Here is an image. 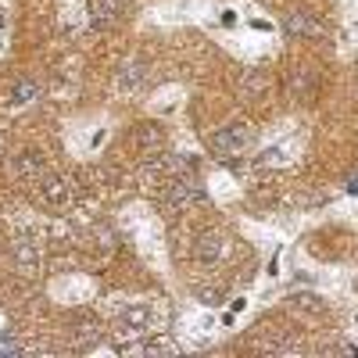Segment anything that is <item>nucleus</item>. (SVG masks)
<instances>
[{
    "label": "nucleus",
    "instance_id": "obj_3",
    "mask_svg": "<svg viewBox=\"0 0 358 358\" xmlns=\"http://www.w3.org/2000/svg\"><path fill=\"white\" fill-rule=\"evenodd\" d=\"M194 258L204 262V265H215L222 258V236H219V229H201L197 244H194Z\"/></svg>",
    "mask_w": 358,
    "mask_h": 358
},
{
    "label": "nucleus",
    "instance_id": "obj_13",
    "mask_svg": "<svg viewBox=\"0 0 358 358\" xmlns=\"http://www.w3.org/2000/svg\"><path fill=\"white\" fill-rule=\"evenodd\" d=\"M43 165V158L36 155V151H25L22 158H18V172H36Z\"/></svg>",
    "mask_w": 358,
    "mask_h": 358
},
{
    "label": "nucleus",
    "instance_id": "obj_7",
    "mask_svg": "<svg viewBox=\"0 0 358 358\" xmlns=\"http://www.w3.org/2000/svg\"><path fill=\"white\" fill-rule=\"evenodd\" d=\"M143 79H147V65L143 62H129L122 72H118V83H122L126 90H140Z\"/></svg>",
    "mask_w": 358,
    "mask_h": 358
},
{
    "label": "nucleus",
    "instance_id": "obj_9",
    "mask_svg": "<svg viewBox=\"0 0 358 358\" xmlns=\"http://www.w3.org/2000/svg\"><path fill=\"white\" fill-rule=\"evenodd\" d=\"M290 305H294V308H301V312H312V315H322V312H326V301H322V297L305 294V290H301V294H294V297H290Z\"/></svg>",
    "mask_w": 358,
    "mask_h": 358
},
{
    "label": "nucleus",
    "instance_id": "obj_4",
    "mask_svg": "<svg viewBox=\"0 0 358 358\" xmlns=\"http://www.w3.org/2000/svg\"><path fill=\"white\" fill-rule=\"evenodd\" d=\"M165 197H169L172 204H194V201H204V187L194 183V179H187V176H179L176 183L169 187Z\"/></svg>",
    "mask_w": 358,
    "mask_h": 358
},
{
    "label": "nucleus",
    "instance_id": "obj_10",
    "mask_svg": "<svg viewBox=\"0 0 358 358\" xmlns=\"http://www.w3.org/2000/svg\"><path fill=\"white\" fill-rule=\"evenodd\" d=\"M122 326L126 330H143V326H151V308H126L122 312Z\"/></svg>",
    "mask_w": 358,
    "mask_h": 358
},
{
    "label": "nucleus",
    "instance_id": "obj_15",
    "mask_svg": "<svg viewBox=\"0 0 358 358\" xmlns=\"http://www.w3.org/2000/svg\"><path fill=\"white\" fill-rule=\"evenodd\" d=\"M197 301H204V305H219V301H222V294H219V290H204V287H201V290H197Z\"/></svg>",
    "mask_w": 358,
    "mask_h": 358
},
{
    "label": "nucleus",
    "instance_id": "obj_6",
    "mask_svg": "<svg viewBox=\"0 0 358 358\" xmlns=\"http://www.w3.org/2000/svg\"><path fill=\"white\" fill-rule=\"evenodd\" d=\"M179 165H190V158H179V155H155L143 162V172H179Z\"/></svg>",
    "mask_w": 358,
    "mask_h": 358
},
{
    "label": "nucleus",
    "instance_id": "obj_1",
    "mask_svg": "<svg viewBox=\"0 0 358 358\" xmlns=\"http://www.w3.org/2000/svg\"><path fill=\"white\" fill-rule=\"evenodd\" d=\"M251 143V129L248 126H226L212 136V151L219 158H229V155H241L244 147Z\"/></svg>",
    "mask_w": 358,
    "mask_h": 358
},
{
    "label": "nucleus",
    "instance_id": "obj_2",
    "mask_svg": "<svg viewBox=\"0 0 358 358\" xmlns=\"http://www.w3.org/2000/svg\"><path fill=\"white\" fill-rule=\"evenodd\" d=\"M40 190H43V201L54 204V208H65V204L72 201V187H69V179H65V176L47 172V176L40 179Z\"/></svg>",
    "mask_w": 358,
    "mask_h": 358
},
{
    "label": "nucleus",
    "instance_id": "obj_14",
    "mask_svg": "<svg viewBox=\"0 0 358 358\" xmlns=\"http://www.w3.org/2000/svg\"><path fill=\"white\" fill-rule=\"evenodd\" d=\"M0 355H22V341L15 334H4L0 337Z\"/></svg>",
    "mask_w": 358,
    "mask_h": 358
},
{
    "label": "nucleus",
    "instance_id": "obj_11",
    "mask_svg": "<svg viewBox=\"0 0 358 358\" xmlns=\"http://www.w3.org/2000/svg\"><path fill=\"white\" fill-rule=\"evenodd\" d=\"M36 83H29V79H22L15 90H11V97H8V104H22V101H29V97H36Z\"/></svg>",
    "mask_w": 358,
    "mask_h": 358
},
{
    "label": "nucleus",
    "instance_id": "obj_5",
    "mask_svg": "<svg viewBox=\"0 0 358 358\" xmlns=\"http://www.w3.org/2000/svg\"><path fill=\"white\" fill-rule=\"evenodd\" d=\"M283 29H287L290 36H315L319 33V22L308 18V15H301V11H294V15H287Z\"/></svg>",
    "mask_w": 358,
    "mask_h": 358
},
{
    "label": "nucleus",
    "instance_id": "obj_12",
    "mask_svg": "<svg viewBox=\"0 0 358 358\" xmlns=\"http://www.w3.org/2000/svg\"><path fill=\"white\" fill-rule=\"evenodd\" d=\"M76 334H79V344H94V341L101 337V330H97L94 322H86V319L76 322Z\"/></svg>",
    "mask_w": 358,
    "mask_h": 358
},
{
    "label": "nucleus",
    "instance_id": "obj_8",
    "mask_svg": "<svg viewBox=\"0 0 358 358\" xmlns=\"http://www.w3.org/2000/svg\"><path fill=\"white\" fill-rule=\"evenodd\" d=\"M15 262L22 265V268H33V265H40V255H36V244L33 241H15Z\"/></svg>",
    "mask_w": 358,
    "mask_h": 358
},
{
    "label": "nucleus",
    "instance_id": "obj_16",
    "mask_svg": "<svg viewBox=\"0 0 358 358\" xmlns=\"http://www.w3.org/2000/svg\"><path fill=\"white\" fill-rule=\"evenodd\" d=\"M136 140L147 147V140H158V129H151V126H140V129H136Z\"/></svg>",
    "mask_w": 358,
    "mask_h": 358
}]
</instances>
